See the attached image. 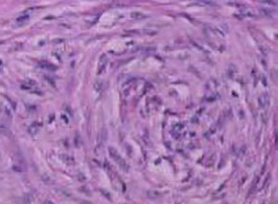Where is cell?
Returning <instances> with one entry per match:
<instances>
[{
	"label": "cell",
	"instance_id": "6da1fadb",
	"mask_svg": "<svg viewBox=\"0 0 278 204\" xmlns=\"http://www.w3.org/2000/svg\"><path fill=\"white\" fill-rule=\"evenodd\" d=\"M109 153L110 157L112 159L117 163V165L121 168L123 170L127 171L128 170V165L126 161L123 159V157L119 155L117 150L113 147L108 148Z\"/></svg>",
	"mask_w": 278,
	"mask_h": 204
},
{
	"label": "cell",
	"instance_id": "7a4b0ae2",
	"mask_svg": "<svg viewBox=\"0 0 278 204\" xmlns=\"http://www.w3.org/2000/svg\"><path fill=\"white\" fill-rule=\"evenodd\" d=\"M258 102L259 106L262 108H266L269 104V96L267 93H263L259 97Z\"/></svg>",
	"mask_w": 278,
	"mask_h": 204
},
{
	"label": "cell",
	"instance_id": "3957f363",
	"mask_svg": "<svg viewBox=\"0 0 278 204\" xmlns=\"http://www.w3.org/2000/svg\"><path fill=\"white\" fill-rule=\"evenodd\" d=\"M18 159L14 162V169L17 172H22L25 168V164L24 162V161L20 157L17 158Z\"/></svg>",
	"mask_w": 278,
	"mask_h": 204
},
{
	"label": "cell",
	"instance_id": "277c9868",
	"mask_svg": "<svg viewBox=\"0 0 278 204\" xmlns=\"http://www.w3.org/2000/svg\"><path fill=\"white\" fill-rule=\"evenodd\" d=\"M147 197L150 199H156L160 197V193L155 190H150L147 192Z\"/></svg>",
	"mask_w": 278,
	"mask_h": 204
},
{
	"label": "cell",
	"instance_id": "5b68a950",
	"mask_svg": "<svg viewBox=\"0 0 278 204\" xmlns=\"http://www.w3.org/2000/svg\"><path fill=\"white\" fill-rule=\"evenodd\" d=\"M38 131V126L36 124H33L28 128V132L31 135H35Z\"/></svg>",
	"mask_w": 278,
	"mask_h": 204
},
{
	"label": "cell",
	"instance_id": "8992f818",
	"mask_svg": "<svg viewBox=\"0 0 278 204\" xmlns=\"http://www.w3.org/2000/svg\"><path fill=\"white\" fill-rule=\"evenodd\" d=\"M61 159L65 163L68 165L73 164L74 163V159L72 157H71L70 156L66 155V154H63L61 156Z\"/></svg>",
	"mask_w": 278,
	"mask_h": 204
},
{
	"label": "cell",
	"instance_id": "52a82bcc",
	"mask_svg": "<svg viewBox=\"0 0 278 204\" xmlns=\"http://www.w3.org/2000/svg\"><path fill=\"white\" fill-rule=\"evenodd\" d=\"M40 67L41 68H45L47 69H49L51 71H54L56 70V68L54 65H52L50 63H47V62H43V63H40Z\"/></svg>",
	"mask_w": 278,
	"mask_h": 204
},
{
	"label": "cell",
	"instance_id": "ba28073f",
	"mask_svg": "<svg viewBox=\"0 0 278 204\" xmlns=\"http://www.w3.org/2000/svg\"><path fill=\"white\" fill-rule=\"evenodd\" d=\"M29 18V16L28 14H25L22 16L21 17H18L17 18V21L18 22H24V21H27L28 19Z\"/></svg>",
	"mask_w": 278,
	"mask_h": 204
},
{
	"label": "cell",
	"instance_id": "9c48e42d",
	"mask_svg": "<svg viewBox=\"0 0 278 204\" xmlns=\"http://www.w3.org/2000/svg\"><path fill=\"white\" fill-rule=\"evenodd\" d=\"M43 204H54L52 201H51V200H46L44 202Z\"/></svg>",
	"mask_w": 278,
	"mask_h": 204
}]
</instances>
